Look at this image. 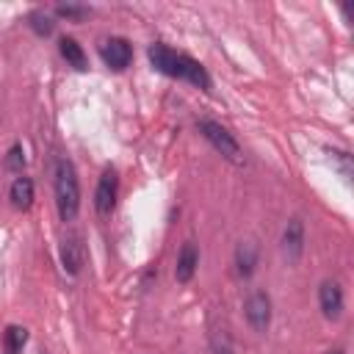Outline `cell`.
I'll use <instances>...</instances> for the list:
<instances>
[{
	"label": "cell",
	"mask_w": 354,
	"mask_h": 354,
	"mask_svg": "<svg viewBox=\"0 0 354 354\" xmlns=\"http://www.w3.org/2000/svg\"><path fill=\"white\" fill-rule=\"evenodd\" d=\"M147 55H149L152 69H158L160 75H169V77L185 80V83H191V86H196V88H202V91H210L213 80H210L207 69H205L196 58L171 50V47L163 44V41H152V44L147 47Z\"/></svg>",
	"instance_id": "6da1fadb"
},
{
	"label": "cell",
	"mask_w": 354,
	"mask_h": 354,
	"mask_svg": "<svg viewBox=\"0 0 354 354\" xmlns=\"http://www.w3.org/2000/svg\"><path fill=\"white\" fill-rule=\"evenodd\" d=\"M53 194L61 221H72L80 210V180L69 158H58L53 166Z\"/></svg>",
	"instance_id": "7a4b0ae2"
},
{
	"label": "cell",
	"mask_w": 354,
	"mask_h": 354,
	"mask_svg": "<svg viewBox=\"0 0 354 354\" xmlns=\"http://www.w3.org/2000/svg\"><path fill=\"white\" fill-rule=\"evenodd\" d=\"M196 127H199L202 138H205L224 160H230V163H235V166L243 163V149H241L238 138H235L224 124H218V122H213V119H202Z\"/></svg>",
	"instance_id": "3957f363"
},
{
	"label": "cell",
	"mask_w": 354,
	"mask_h": 354,
	"mask_svg": "<svg viewBox=\"0 0 354 354\" xmlns=\"http://www.w3.org/2000/svg\"><path fill=\"white\" fill-rule=\"evenodd\" d=\"M271 315H274V310H271V296L266 293V290H252L249 296H246V301H243V318H246V324L254 329V332H268V326H271Z\"/></svg>",
	"instance_id": "277c9868"
},
{
	"label": "cell",
	"mask_w": 354,
	"mask_h": 354,
	"mask_svg": "<svg viewBox=\"0 0 354 354\" xmlns=\"http://www.w3.org/2000/svg\"><path fill=\"white\" fill-rule=\"evenodd\" d=\"M100 58L108 69L113 72H124L133 61V44L124 36H105L100 41Z\"/></svg>",
	"instance_id": "5b68a950"
},
{
	"label": "cell",
	"mask_w": 354,
	"mask_h": 354,
	"mask_svg": "<svg viewBox=\"0 0 354 354\" xmlns=\"http://www.w3.org/2000/svg\"><path fill=\"white\" fill-rule=\"evenodd\" d=\"M58 254H61V266L69 277H77L83 271V263H86V246H83V238L80 232L75 230H66L61 235V246H58Z\"/></svg>",
	"instance_id": "8992f818"
},
{
	"label": "cell",
	"mask_w": 354,
	"mask_h": 354,
	"mask_svg": "<svg viewBox=\"0 0 354 354\" xmlns=\"http://www.w3.org/2000/svg\"><path fill=\"white\" fill-rule=\"evenodd\" d=\"M116 196H119V174L116 169H105L94 188V210L100 216H111L116 207Z\"/></svg>",
	"instance_id": "52a82bcc"
},
{
	"label": "cell",
	"mask_w": 354,
	"mask_h": 354,
	"mask_svg": "<svg viewBox=\"0 0 354 354\" xmlns=\"http://www.w3.org/2000/svg\"><path fill=\"white\" fill-rule=\"evenodd\" d=\"M343 307H346V296H343V288L337 279H324L318 285V310L326 321H337L343 315Z\"/></svg>",
	"instance_id": "ba28073f"
},
{
	"label": "cell",
	"mask_w": 354,
	"mask_h": 354,
	"mask_svg": "<svg viewBox=\"0 0 354 354\" xmlns=\"http://www.w3.org/2000/svg\"><path fill=\"white\" fill-rule=\"evenodd\" d=\"M279 246H282V257L288 263H299V257L304 254V221L299 216L288 218L282 238H279Z\"/></svg>",
	"instance_id": "9c48e42d"
},
{
	"label": "cell",
	"mask_w": 354,
	"mask_h": 354,
	"mask_svg": "<svg viewBox=\"0 0 354 354\" xmlns=\"http://www.w3.org/2000/svg\"><path fill=\"white\" fill-rule=\"evenodd\" d=\"M257 263H260V249L254 241H241L232 252V266H235V274L241 279H249L254 271H257Z\"/></svg>",
	"instance_id": "30bf717a"
},
{
	"label": "cell",
	"mask_w": 354,
	"mask_h": 354,
	"mask_svg": "<svg viewBox=\"0 0 354 354\" xmlns=\"http://www.w3.org/2000/svg\"><path fill=\"white\" fill-rule=\"evenodd\" d=\"M196 268H199V249H196V243H194V241H185V243L180 246V254H177L174 279L185 285V282H191V279H194Z\"/></svg>",
	"instance_id": "8fae6325"
},
{
	"label": "cell",
	"mask_w": 354,
	"mask_h": 354,
	"mask_svg": "<svg viewBox=\"0 0 354 354\" xmlns=\"http://www.w3.org/2000/svg\"><path fill=\"white\" fill-rule=\"evenodd\" d=\"M8 199L14 210H30L33 205V180L30 177H14L11 188H8Z\"/></svg>",
	"instance_id": "7c38bea8"
},
{
	"label": "cell",
	"mask_w": 354,
	"mask_h": 354,
	"mask_svg": "<svg viewBox=\"0 0 354 354\" xmlns=\"http://www.w3.org/2000/svg\"><path fill=\"white\" fill-rule=\"evenodd\" d=\"M58 53H61V58L69 64V66H75V69H88V58H86V53H83V47L72 39V36H61L58 39Z\"/></svg>",
	"instance_id": "4fadbf2b"
},
{
	"label": "cell",
	"mask_w": 354,
	"mask_h": 354,
	"mask_svg": "<svg viewBox=\"0 0 354 354\" xmlns=\"http://www.w3.org/2000/svg\"><path fill=\"white\" fill-rule=\"evenodd\" d=\"M25 343H28V329H25V326H19V324L6 326V332H3V337H0L3 354H22Z\"/></svg>",
	"instance_id": "5bb4252c"
},
{
	"label": "cell",
	"mask_w": 354,
	"mask_h": 354,
	"mask_svg": "<svg viewBox=\"0 0 354 354\" xmlns=\"http://www.w3.org/2000/svg\"><path fill=\"white\" fill-rule=\"evenodd\" d=\"M28 25H30V30L36 36H50L55 30V22H53V17L47 11H30L28 14Z\"/></svg>",
	"instance_id": "9a60e30c"
},
{
	"label": "cell",
	"mask_w": 354,
	"mask_h": 354,
	"mask_svg": "<svg viewBox=\"0 0 354 354\" xmlns=\"http://www.w3.org/2000/svg\"><path fill=\"white\" fill-rule=\"evenodd\" d=\"M207 343H210V354H235L232 340H230V335L224 329H213L210 337H207Z\"/></svg>",
	"instance_id": "2e32d148"
},
{
	"label": "cell",
	"mask_w": 354,
	"mask_h": 354,
	"mask_svg": "<svg viewBox=\"0 0 354 354\" xmlns=\"http://www.w3.org/2000/svg\"><path fill=\"white\" fill-rule=\"evenodd\" d=\"M6 169L8 171H22L25 169V147L22 144H11V149L6 152Z\"/></svg>",
	"instance_id": "e0dca14e"
},
{
	"label": "cell",
	"mask_w": 354,
	"mask_h": 354,
	"mask_svg": "<svg viewBox=\"0 0 354 354\" xmlns=\"http://www.w3.org/2000/svg\"><path fill=\"white\" fill-rule=\"evenodd\" d=\"M88 11H91L88 6H75V3H66V6L61 3V6H55V14H58V17H66V19H83Z\"/></svg>",
	"instance_id": "ac0fdd59"
},
{
	"label": "cell",
	"mask_w": 354,
	"mask_h": 354,
	"mask_svg": "<svg viewBox=\"0 0 354 354\" xmlns=\"http://www.w3.org/2000/svg\"><path fill=\"white\" fill-rule=\"evenodd\" d=\"M332 163L337 166L340 177L351 180V155H348V152H343V149H332Z\"/></svg>",
	"instance_id": "d6986e66"
},
{
	"label": "cell",
	"mask_w": 354,
	"mask_h": 354,
	"mask_svg": "<svg viewBox=\"0 0 354 354\" xmlns=\"http://www.w3.org/2000/svg\"><path fill=\"white\" fill-rule=\"evenodd\" d=\"M324 354H343V348H329V351H324Z\"/></svg>",
	"instance_id": "ffe728a7"
}]
</instances>
